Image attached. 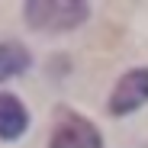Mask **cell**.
<instances>
[{
  "label": "cell",
  "instance_id": "obj_1",
  "mask_svg": "<svg viewBox=\"0 0 148 148\" xmlns=\"http://www.w3.org/2000/svg\"><path fill=\"white\" fill-rule=\"evenodd\" d=\"M23 16L39 32H71L87 23L90 3L84 0H29V3H23Z\"/></svg>",
  "mask_w": 148,
  "mask_h": 148
},
{
  "label": "cell",
  "instance_id": "obj_2",
  "mask_svg": "<svg viewBox=\"0 0 148 148\" xmlns=\"http://www.w3.org/2000/svg\"><path fill=\"white\" fill-rule=\"evenodd\" d=\"M48 148H103V138H100V129L90 119L74 113L71 106H61L55 113Z\"/></svg>",
  "mask_w": 148,
  "mask_h": 148
},
{
  "label": "cell",
  "instance_id": "obj_3",
  "mask_svg": "<svg viewBox=\"0 0 148 148\" xmlns=\"http://www.w3.org/2000/svg\"><path fill=\"white\" fill-rule=\"evenodd\" d=\"M142 103H148V68H132V71H126L116 81L106 110L113 116H129Z\"/></svg>",
  "mask_w": 148,
  "mask_h": 148
},
{
  "label": "cell",
  "instance_id": "obj_4",
  "mask_svg": "<svg viewBox=\"0 0 148 148\" xmlns=\"http://www.w3.org/2000/svg\"><path fill=\"white\" fill-rule=\"evenodd\" d=\"M29 129V113L19 97L0 93V142H16Z\"/></svg>",
  "mask_w": 148,
  "mask_h": 148
},
{
  "label": "cell",
  "instance_id": "obj_5",
  "mask_svg": "<svg viewBox=\"0 0 148 148\" xmlns=\"http://www.w3.org/2000/svg\"><path fill=\"white\" fill-rule=\"evenodd\" d=\"M29 52L23 48L19 42H0V84L16 77V74H23L29 68Z\"/></svg>",
  "mask_w": 148,
  "mask_h": 148
}]
</instances>
